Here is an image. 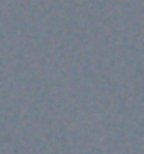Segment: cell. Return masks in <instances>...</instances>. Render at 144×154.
Listing matches in <instances>:
<instances>
[]
</instances>
